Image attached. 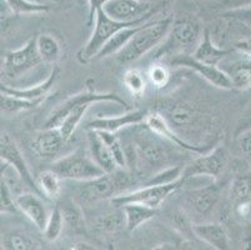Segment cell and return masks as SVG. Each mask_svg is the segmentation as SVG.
<instances>
[{"mask_svg": "<svg viewBox=\"0 0 251 250\" xmlns=\"http://www.w3.org/2000/svg\"><path fill=\"white\" fill-rule=\"evenodd\" d=\"M101 9L113 20L126 24L148 23L156 13L149 0H110Z\"/></svg>", "mask_w": 251, "mask_h": 250, "instance_id": "cell-9", "label": "cell"}, {"mask_svg": "<svg viewBox=\"0 0 251 250\" xmlns=\"http://www.w3.org/2000/svg\"><path fill=\"white\" fill-rule=\"evenodd\" d=\"M17 206L19 213L28 218L39 230L44 231L50 212H48L40 195L35 193H22L17 195Z\"/></svg>", "mask_w": 251, "mask_h": 250, "instance_id": "cell-18", "label": "cell"}, {"mask_svg": "<svg viewBox=\"0 0 251 250\" xmlns=\"http://www.w3.org/2000/svg\"><path fill=\"white\" fill-rule=\"evenodd\" d=\"M147 128V127H145ZM130 154L127 155V165L130 159L133 160L134 174L143 176L148 180L157 171L171 167L170 155L163 139L155 135L147 128V132L139 135L133 143L130 144Z\"/></svg>", "mask_w": 251, "mask_h": 250, "instance_id": "cell-2", "label": "cell"}, {"mask_svg": "<svg viewBox=\"0 0 251 250\" xmlns=\"http://www.w3.org/2000/svg\"><path fill=\"white\" fill-rule=\"evenodd\" d=\"M232 50L239 55L251 59V36L241 38L232 44Z\"/></svg>", "mask_w": 251, "mask_h": 250, "instance_id": "cell-45", "label": "cell"}, {"mask_svg": "<svg viewBox=\"0 0 251 250\" xmlns=\"http://www.w3.org/2000/svg\"><path fill=\"white\" fill-rule=\"evenodd\" d=\"M251 6V0H216L215 8L223 10V13L227 11L240 10Z\"/></svg>", "mask_w": 251, "mask_h": 250, "instance_id": "cell-43", "label": "cell"}, {"mask_svg": "<svg viewBox=\"0 0 251 250\" xmlns=\"http://www.w3.org/2000/svg\"><path fill=\"white\" fill-rule=\"evenodd\" d=\"M204 30L205 28L202 27L200 20L194 17H181L179 19H174L168 38L163 41L160 47L154 50L152 59L156 61L169 55H191L201 41Z\"/></svg>", "mask_w": 251, "mask_h": 250, "instance_id": "cell-3", "label": "cell"}, {"mask_svg": "<svg viewBox=\"0 0 251 250\" xmlns=\"http://www.w3.org/2000/svg\"><path fill=\"white\" fill-rule=\"evenodd\" d=\"M61 182H63V179L52 169H47L36 176L39 192L44 198L49 199V200H56L60 198L61 189H63Z\"/></svg>", "mask_w": 251, "mask_h": 250, "instance_id": "cell-29", "label": "cell"}, {"mask_svg": "<svg viewBox=\"0 0 251 250\" xmlns=\"http://www.w3.org/2000/svg\"><path fill=\"white\" fill-rule=\"evenodd\" d=\"M19 212L17 206V195H14L10 185L5 179L1 178L0 183V213L3 214H17Z\"/></svg>", "mask_w": 251, "mask_h": 250, "instance_id": "cell-39", "label": "cell"}, {"mask_svg": "<svg viewBox=\"0 0 251 250\" xmlns=\"http://www.w3.org/2000/svg\"><path fill=\"white\" fill-rule=\"evenodd\" d=\"M193 234L214 250H231L230 238L225 226L215 222L193 224Z\"/></svg>", "mask_w": 251, "mask_h": 250, "instance_id": "cell-20", "label": "cell"}, {"mask_svg": "<svg viewBox=\"0 0 251 250\" xmlns=\"http://www.w3.org/2000/svg\"><path fill=\"white\" fill-rule=\"evenodd\" d=\"M124 228H126V222H125V215L122 208H118V210H114V212H106L99 215L94 223L95 231L99 235H104V237L116 235Z\"/></svg>", "mask_w": 251, "mask_h": 250, "instance_id": "cell-25", "label": "cell"}, {"mask_svg": "<svg viewBox=\"0 0 251 250\" xmlns=\"http://www.w3.org/2000/svg\"><path fill=\"white\" fill-rule=\"evenodd\" d=\"M229 196L232 204L239 201H251V174H241L232 179Z\"/></svg>", "mask_w": 251, "mask_h": 250, "instance_id": "cell-33", "label": "cell"}, {"mask_svg": "<svg viewBox=\"0 0 251 250\" xmlns=\"http://www.w3.org/2000/svg\"><path fill=\"white\" fill-rule=\"evenodd\" d=\"M249 129H251V102L246 105V108L241 113L240 118H239V121L236 124V129H235V137Z\"/></svg>", "mask_w": 251, "mask_h": 250, "instance_id": "cell-44", "label": "cell"}, {"mask_svg": "<svg viewBox=\"0 0 251 250\" xmlns=\"http://www.w3.org/2000/svg\"><path fill=\"white\" fill-rule=\"evenodd\" d=\"M232 52H234L232 49H224V48L215 44V41H214L210 30L205 28L201 41H200L199 45L196 47L195 52L191 54V56H193L194 59H196L198 61H200V63L207 64V65L220 66L221 63H223Z\"/></svg>", "mask_w": 251, "mask_h": 250, "instance_id": "cell-22", "label": "cell"}, {"mask_svg": "<svg viewBox=\"0 0 251 250\" xmlns=\"http://www.w3.org/2000/svg\"><path fill=\"white\" fill-rule=\"evenodd\" d=\"M135 176L129 169L119 168L113 173H105L90 182H84L79 190V195L84 203L88 204L111 200L115 196L127 193L129 187L135 183Z\"/></svg>", "mask_w": 251, "mask_h": 250, "instance_id": "cell-5", "label": "cell"}, {"mask_svg": "<svg viewBox=\"0 0 251 250\" xmlns=\"http://www.w3.org/2000/svg\"><path fill=\"white\" fill-rule=\"evenodd\" d=\"M0 159H1V164L11 168L15 171V174H18L19 180L23 184L30 188L33 193L38 195H42L36 184V178H34L31 174L19 145L6 133H1V137H0Z\"/></svg>", "mask_w": 251, "mask_h": 250, "instance_id": "cell-11", "label": "cell"}, {"mask_svg": "<svg viewBox=\"0 0 251 250\" xmlns=\"http://www.w3.org/2000/svg\"><path fill=\"white\" fill-rule=\"evenodd\" d=\"M1 111L8 115H17V114L23 113V111H28V110L34 109L42 104L40 102H30V100H25L17 96L8 95V94H1Z\"/></svg>", "mask_w": 251, "mask_h": 250, "instance_id": "cell-35", "label": "cell"}, {"mask_svg": "<svg viewBox=\"0 0 251 250\" xmlns=\"http://www.w3.org/2000/svg\"><path fill=\"white\" fill-rule=\"evenodd\" d=\"M145 24H147V23H145ZM143 25L124 28L123 30L116 33L115 35L104 45V48L100 50V53L97 55V58H95L94 60H101V59L109 58L111 55H118L119 53L122 52V50L129 44V41L134 38V35L138 33L139 29H140Z\"/></svg>", "mask_w": 251, "mask_h": 250, "instance_id": "cell-28", "label": "cell"}, {"mask_svg": "<svg viewBox=\"0 0 251 250\" xmlns=\"http://www.w3.org/2000/svg\"><path fill=\"white\" fill-rule=\"evenodd\" d=\"M98 103H114L130 110L126 100L116 93H99L93 84H88L83 91L72 95L52 110L45 120L44 128H59L64 138L70 141L89 108Z\"/></svg>", "mask_w": 251, "mask_h": 250, "instance_id": "cell-1", "label": "cell"}, {"mask_svg": "<svg viewBox=\"0 0 251 250\" xmlns=\"http://www.w3.org/2000/svg\"><path fill=\"white\" fill-rule=\"evenodd\" d=\"M223 15L227 19L232 20V22L240 23L245 28H248L251 31V6L245 9H240V10L235 11H227V13H223Z\"/></svg>", "mask_w": 251, "mask_h": 250, "instance_id": "cell-42", "label": "cell"}, {"mask_svg": "<svg viewBox=\"0 0 251 250\" xmlns=\"http://www.w3.org/2000/svg\"><path fill=\"white\" fill-rule=\"evenodd\" d=\"M173 23L174 18L168 15L160 19H151L147 24H144L129 41V44L116 55L119 63H133L143 58L144 55L157 49L168 38Z\"/></svg>", "mask_w": 251, "mask_h": 250, "instance_id": "cell-4", "label": "cell"}, {"mask_svg": "<svg viewBox=\"0 0 251 250\" xmlns=\"http://www.w3.org/2000/svg\"><path fill=\"white\" fill-rule=\"evenodd\" d=\"M59 72H60L59 66L54 65L50 74L45 78L44 82L39 83L36 85L29 86V88H11V86L1 85L0 93L17 96V98H22V99L25 100H30V102L43 103L49 96V93L55 85L59 77Z\"/></svg>", "mask_w": 251, "mask_h": 250, "instance_id": "cell-19", "label": "cell"}, {"mask_svg": "<svg viewBox=\"0 0 251 250\" xmlns=\"http://www.w3.org/2000/svg\"><path fill=\"white\" fill-rule=\"evenodd\" d=\"M220 196L221 188L213 182L209 185L185 193V201L195 214L207 218L214 214L220 201Z\"/></svg>", "mask_w": 251, "mask_h": 250, "instance_id": "cell-16", "label": "cell"}, {"mask_svg": "<svg viewBox=\"0 0 251 250\" xmlns=\"http://www.w3.org/2000/svg\"><path fill=\"white\" fill-rule=\"evenodd\" d=\"M109 250H115V249H114L113 245H110V247H109Z\"/></svg>", "mask_w": 251, "mask_h": 250, "instance_id": "cell-52", "label": "cell"}, {"mask_svg": "<svg viewBox=\"0 0 251 250\" xmlns=\"http://www.w3.org/2000/svg\"><path fill=\"white\" fill-rule=\"evenodd\" d=\"M152 250H179V247L173 243H163V244L156 245Z\"/></svg>", "mask_w": 251, "mask_h": 250, "instance_id": "cell-50", "label": "cell"}, {"mask_svg": "<svg viewBox=\"0 0 251 250\" xmlns=\"http://www.w3.org/2000/svg\"><path fill=\"white\" fill-rule=\"evenodd\" d=\"M227 164V153L225 148L221 145L214 146L205 154H200L195 158L190 164L184 168L182 178L185 182L189 179L207 176L216 182V179L224 173Z\"/></svg>", "mask_w": 251, "mask_h": 250, "instance_id": "cell-12", "label": "cell"}, {"mask_svg": "<svg viewBox=\"0 0 251 250\" xmlns=\"http://www.w3.org/2000/svg\"><path fill=\"white\" fill-rule=\"evenodd\" d=\"M60 209L63 212L65 226H68L70 230L75 231V233H85L86 224L80 206L75 201L69 200L64 204Z\"/></svg>", "mask_w": 251, "mask_h": 250, "instance_id": "cell-31", "label": "cell"}, {"mask_svg": "<svg viewBox=\"0 0 251 250\" xmlns=\"http://www.w3.org/2000/svg\"><path fill=\"white\" fill-rule=\"evenodd\" d=\"M148 79L156 89H163L170 82V70L165 64L156 61L148 70Z\"/></svg>", "mask_w": 251, "mask_h": 250, "instance_id": "cell-40", "label": "cell"}, {"mask_svg": "<svg viewBox=\"0 0 251 250\" xmlns=\"http://www.w3.org/2000/svg\"><path fill=\"white\" fill-rule=\"evenodd\" d=\"M126 222V229L134 231L140 228L143 224L148 223L149 220L154 219L157 214V209L151 206L143 205V204H126L122 206Z\"/></svg>", "mask_w": 251, "mask_h": 250, "instance_id": "cell-26", "label": "cell"}, {"mask_svg": "<svg viewBox=\"0 0 251 250\" xmlns=\"http://www.w3.org/2000/svg\"><path fill=\"white\" fill-rule=\"evenodd\" d=\"M98 132V130H97ZM100 138L102 139L106 146L109 148L110 153L113 154L114 160L118 164L119 168L122 169H129L127 165V155L125 151L124 146H123L120 138L115 134V133H109V132H98Z\"/></svg>", "mask_w": 251, "mask_h": 250, "instance_id": "cell-32", "label": "cell"}, {"mask_svg": "<svg viewBox=\"0 0 251 250\" xmlns=\"http://www.w3.org/2000/svg\"><path fill=\"white\" fill-rule=\"evenodd\" d=\"M148 113L145 110H127L126 113L115 116H97L88 123V130L98 132L118 133L127 127H135L141 123H145Z\"/></svg>", "mask_w": 251, "mask_h": 250, "instance_id": "cell-17", "label": "cell"}, {"mask_svg": "<svg viewBox=\"0 0 251 250\" xmlns=\"http://www.w3.org/2000/svg\"><path fill=\"white\" fill-rule=\"evenodd\" d=\"M241 250H251V224H248L243 231Z\"/></svg>", "mask_w": 251, "mask_h": 250, "instance_id": "cell-48", "label": "cell"}, {"mask_svg": "<svg viewBox=\"0 0 251 250\" xmlns=\"http://www.w3.org/2000/svg\"><path fill=\"white\" fill-rule=\"evenodd\" d=\"M50 169L55 171L63 180L81 183L90 182L105 174L83 148H76L56 162L51 163Z\"/></svg>", "mask_w": 251, "mask_h": 250, "instance_id": "cell-6", "label": "cell"}, {"mask_svg": "<svg viewBox=\"0 0 251 250\" xmlns=\"http://www.w3.org/2000/svg\"><path fill=\"white\" fill-rule=\"evenodd\" d=\"M236 146L239 154L244 159L251 162V129L236 135Z\"/></svg>", "mask_w": 251, "mask_h": 250, "instance_id": "cell-41", "label": "cell"}, {"mask_svg": "<svg viewBox=\"0 0 251 250\" xmlns=\"http://www.w3.org/2000/svg\"><path fill=\"white\" fill-rule=\"evenodd\" d=\"M3 250H36L38 244L22 230H9L1 238Z\"/></svg>", "mask_w": 251, "mask_h": 250, "instance_id": "cell-30", "label": "cell"}, {"mask_svg": "<svg viewBox=\"0 0 251 250\" xmlns=\"http://www.w3.org/2000/svg\"><path fill=\"white\" fill-rule=\"evenodd\" d=\"M175 130L179 128H188L195 125L199 115L195 108L184 102H166L163 105V113H160Z\"/></svg>", "mask_w": 251, "mask_h": 250, "instance_id": "cell-21", "label": "cell"}, {"mask_svg": "<svg viewBox=\"0 0 251 250\" xmlns=\"http://www.w3.org/2000/svg\"><path fill=\"white\" fill-rule=\"evenodd\" d=\"M220 68L229 75L234 89L239 90L251 89V59L243 56L234 61L224 60Z\"/></svg>", "mask_w": 251, "mask_h": 250, "instance_id": "cell-24", "label": "cell"}, {"mask_svg": "<svg viewBox=\"0 0 251 250\" xmlns=\"http://www.w3.org/2000/svg\"><path fill=\"white\" fill-rule=\"evenodd\" d=\"M170 64L174 66H182V68L191 69L196 74H199L200 77L204 78L209 84L219 89H224V90H232L234 89L229 75L224 72L220 66L207 65V64L200 63L196 59H194L190 54L176 55V56L171 59Z\"/></svg>", "mask_w": 251, "mask_h": 250, "instance_id": "cell-15", "label": "cell"}, {"mask_svg": "<svg viewBox=\"0 0 251 250\" xmlns=\"http://www.w3.org/2000/svg\"><path fill=\"white\" fill-rule=\"evenodd\" d=\"M234 205V213L237 218L241 220H246L251 215V201H239L232 204Z\"/></svg>", "mask_w": 251, "mask_h": 250, "instance_id": "cell-46", "label": "cell"}, {"mask_svg": "<svg viewBox=\"0 0 251 250\" xmlns=\"http://www.w3.org/2000/svg\"><path fill=\"white\" fill-rule=\"evenodd\" d=\"M86 140H88L89 154L104 173H113L116 169H119L113 154L110 153L106 144L102 141L97 130H88Z\"/></svg>", "mask_w": 251, "mask_h": 250, "instance_id": "cell-23", "label": "cell"}, {"mask_svg": "<svg viewBox=\"0 0 251 250\" xmlns=\"http://www.w3.org/2000/svg\"><path fill=\"white\" fill-rule=\"evenodd\" d=\"M69 143L59 128H44L42 132L34 135L30 146L36 158L44 162L54 163L65 155L64 151Z\"/></svg>", "mask_w": 251, "mask_h": 250, "instance_id": "cell-13", "label": "cell"}, {"mask_svg": "<svg viewBox=\"0 0 251 250\" xmlns=\"http://www.w3.org/2000/svg\"><path fill=\"white\" fill-rule=\"evenodd\" d=\"M70 250H98V248H95L94 245L89 244L86 242H75L70 247Z\"/></svg>", "mask_w": 251, "mask_h": 250, "instance_id": "cell-49", "label": "cell"}, {"mask_svg": "<svg viewBox=\"0 0 251 250\" xmlns=\"http://www.w3.org/2000/svg\"><path fill=\"white\" fill-rule=\"evenodd\" d=\"M9 10L15 15H30V14H45L50 10L47 4L36 3L31 0H4Z\"/></svg>", "mask_w": 251, "mask_h": 250, "instance_id": "cell-36", "label": "cell"}, {"mask_svg": "<svg viewBox=\"0 0 251 250\" xmlns=\"http://www.w3.org/2000/svg\"><path fill=\"white\" fill-rule=\"evenodd\" d=\"M89 5V15H88V25L91 27L93 22H94L95 14L99 9H101L105 4L110 1V0H86Z\"/></svg>", "mask_w": 251, "mask_h": 250, "instance_id": "cell-47", "label": "cell"}, {"mask_svg": "<svg viewBox=\"0 0 251 250\" xmlns=\"http://www.w3.org/2000/svg\"><path fill=\"white\" fill-rule=\"evenodd\" d=\"M52 1H54V3H63L64 0H52Z\"/></svg>", "mask_w": 251, "mask_h": 250, "instance_id": "cell-51", "label": "cell"}, {"mask_svg": "<svg viewBox=\"0 0 251 250\" xmlns=\"http://www.w3.org/2000/svg\"><path fill=\"white\" fill-rule=\"evenodd\" d=\"M148 75L139 69H127L123 77V83L134 98H141L148 86Z\"/></svg>", "mask_w": 251, "mask_h": 250, "instance_id": "cell-34", "label": "cell"}, {"mask_svg": "<svg viewBox=\"0 0 251 250\" xmlns=\"http://www.w3.org/2000/svg\"><path fill=\"white\" fill-rule=\"evenodd\" d=\"M185 179H179L177 182L168 185H144L143 188L131 190L111 199V204L116 208H122L126 204H143L159 209V206L166 200V198L174 194L184 185Z\"/></svg>", "mask_w": 251, "mask_h": 250, "instance_id": "cell-8", "label": "cell"}, {"mask_svg": "<svg viewBox=\"0 0 251 250\" xmlns=\"http://www.w3.org/2000/svg\"><path fill=\"white\" fill-rule=\"evenodd\" d=\"M195 250H202V249H195ZM211 250H214V249H213V248H211Z\"/></svg>", "mask_w": 251, "mask_h": 250, "instance_id": "cell-53", "label": "cell"}, {"mask_svg": "<svg viewBox=\"0 0 251 250\" xmlns=\"http://www.w3.org/2000/svg\"><path fill=\"white\" fill-rule=\"evenodd\" d=\"M184 168L180 165H171L163 170L157 171L156 174L148 179L144 185H168L171 183L177 182L179 179L182 178Z\"/></svg>", "mask_w": 251, "mask_h": 250, "instance_id": "cell-38", "label": "cell"}, {"mask_svg": "<svg viewBox=\"0 0 251 250\" xmlns=\"http://www.w3.org/2000/svg\"><path fill=\"white\" fill-rule=\"evenodd\" d=\"M65 228V222H64L63 212L60 206H54V209L50 212L49 219H48L47 226L44 229V237L48 242H55L60 238L61 233Z\"/></svg>", "mask_w": 251, "mask_h": 250, "instance_id": "cell-37", "label": "cell"}, {"mask_svg": "<svg viewBox=\"0 0 251 250\" xmlns=\"http://www.w3.org/2000/svg\"><path fill=\"white\" fill-rule=\"evenodd\" d=\"M145 24V23H144ZM139 23L135 24H126V23L115 22L110 17L106 15L102 9H99L95 14L94 22H93V31L89 36L88 41L85 43L76 54L77 61L80 64H88L89 61L94 60L100 50L104 48V45L120 30L127 27H139Z\"/></svg>", "mask_w": 251, "mask_h": 250, "instance_id": "cell-7", "label": "cell"}, {"mask_svg": "<svg viewBox=\"0 0 251 250\" xmlns=\"http://www.w3.org/2000/svg\"><path fill=\"white\" fill-rule=\"evenodd\" d=\"M43 63L36 45V36L29 39L22 48L6 53L3 61V73L9 79H19Z\"/></svg>", "mask_w": 251, "mask_h": 250, "instance_id": "cell-10", "label": "cell"}, {"mask_svg": "<svg viewBox=\"0 0 251 250\" xmlns=\"http://www.w3.org/2000/svg\"><path fill=\"white\" fill-rule=\"evenodd\" d=\"M36 45H38L39 55L44 64L56 65L63 58V48L60 41L52 34H39L36 36Z\"/></svg>", "mask_w": 251, "mask_h": 250, "instance_id": "cell-27", "label": "cell"}, {"mask_svg": "<svg viewBox=\"0 0 251 250\" xmlns=\"http://www.w3.org/2000/svg\"><path fill=\"white\" fill-rule=\"evenodd\" d=\"M145 127L150 130L151 133H154L155 135H157L159 138H161L163 140H166L168 143L173 144V145L177 146V148L182 149V150L190 151L193 154H205L209 150L214 148L213 145H199V144H191L189 141H186L185 139H182L181 135H179L176 133V130L171 127L170 124L168 123L165 118L161 115L160 113L154 111V113L148 114L147 119H145Z\"/></svg>", "mask_w": 251, "mask_h": 250, "instance_id": "cell-14", "label": "cell"}]
</instances>
